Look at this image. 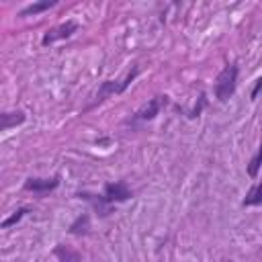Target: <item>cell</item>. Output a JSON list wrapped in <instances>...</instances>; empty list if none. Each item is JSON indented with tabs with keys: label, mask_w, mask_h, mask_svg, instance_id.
<instances>
[{
	"label": "cell",
	"mask_w": 262,
	"mask_h": 262,
	"mask_svg": "<svg viewBox=\"0 0 262 262\" xmlns=\"http://www.w3.org/2000/svg\"><path fill=\"white\" fill-rule=\"evenodd\" d=\"M235 86H237V66L235 63H229L217 76V82H215V94H217V98L221 102L229 100V96H233V92H235Z\"/></svg>",
	"instance_id": "cell-1"
},
{
	"label": "cell",
	"mask_w": 262,
	"mask_h": 262,
	"mask_svg": "<svg viewBox=\"0 0 262 262\" xmlns=\"http://www.w3.org/2000/svg\"><path fill=\"white\" fill-rule=\"evenodd\" d=\"M76 31H78V23L66 20V23H61L59 27H55V29H51V31H47V33L43 35V45H51V43H55V41H59V39H68V37H72Z\"/></svg>",
	"instance_id": "cell-2"
},
{
	"label": "cell",
	"mask_w": 262,
	"mask_h": 262,
	"mask_svg": "<svg viewBox=\"0 0 262 262\" xmlns=\"http://www.w3.org/2000/svg\"><path fill=\"white\" fill-rule=\"evenodd\" d=\"M104 199L106 203H121V201H127L131 199V190L125 182H108L104 184Z\"/></svg>",
	"instance_id": "cell-3"
},
{
	"label": "cell",
	"mask_w": 262,
	"mask_h": 262,
	"mask_svg": "<svg viewBox=\"0 0 262 262\" xmlns=\"http://www.w3.org/2000/svg\"><path fill=\"white\" fill-rule=\"evenodd\" d=\"M59 184V176L53 178H27L25 180V190H33V192H49L53 188H57Z\"/></svg>",
	"instance_id": "cell-4"
},
{
	"label": "cell",
	"mask_w": 262,
	"mask_h": 262,
	"mask_svg": "<svg viewBox=\"0 0 262 262\" xmlns=\"http://www.w3.org/2000/svg\"><path fill=\"white\" fill-rule=\"evenodd\" d=\"M162 96H156V98H151L147 104H143L137 113H135V119H139V121H149V119H154L158 113H160V106H162V100H160Z\"/></svg>",
	"instance_id": "cell-5"
},
{
	"label": "cell",
	"mask_w": 262,
	"mask_h": 262,
	"mask_svg": "<svg viewBox=\"0 0 262 262\" xmlns=\"http://www.w3.org/2000/svg\"><path fill=\"white\" fill-rule=\"evenodd\" d=\"M23 121H25V113H20V111H16V113H2L0 115V129L6 131L10 127H14V125H20Z\"/></svg>",
	"instance_id": "cell-6"
},
{
	"label": "cell",
	"mask_w": 262,
	"mask_h": 262,
	"mask_svg": "<svg viewBox=\"0 0 262 262\" xmlns=\"http://www.w3.org/2000/svg\"><path fill=\"white\" fill-rule=\"evenodd\" d=\"M55 256H57L61 262H82L80 254H78L76 250H72V248L63 246V244H59V246L55 248Z\"/></svg>",
	"instance_id": "cell-7"
},
{
	"label": "cell",
	"mask_w": 262,
	"mask_h": 262,
	"mask_svg": "<svg viewBox=\"0 0 262 262\" xmlns=\"http://www.w3.org/2000/svg\"><path fill=\"white\" fill-rule=\"evenodd\" d=\"M51 6H55V0H43V2H35V4H29V6H25V8L20 10V16L39 14V12H43V10L51 8Z\"/></svg>",
	"instance_id": "cell-8"
},
{
	"label": "cell",
	"mask_w": 262,
	"mask_h": 262,
	"mask_svg": "<svg viewBox=\"0 0 262 262\" xmlns=\"http://www.w3.org/2000/svg\"><path fill=\"white\" fill-rule=\"evenodd\" d=\"M88 229H90V217L84 213V215H80L72 225H70V233H74V235H84V233H88Z\"/></svg>",
	"instance_id": "cell-9"
},
{
	"label": "cell",
	"mask_w": 262,
	"mask_h": 262,
	"mask_svg": "<svg viewBox=\"0 0 262 262\" xmlns=\"http://www.w3.org/2000/svg\"><path fill=\"white\" fill-rule=\"evenodd\" d=\"M250 205H262V182L256 184L244 199V207H250Z\"/></svg>",
	"instance_id": "cell-10"
},
{
	"label": "cell",
	"mask_w": 262,
	"mask_h": 262,
	"mask_svg": "<svg viewBox=\"0 0 262 262\" xmlns=\"http://www.w3.org/2000/svg\"><path fill=\"white\" fill-rule=\"evenodd\" d=\"M260 166H262V143H260V147H258L256 156H254V158L250 160V164H248V174H250L252 178H256V176H258Z\"/></svg>",
	"instance_id": "cell-11"
},
{
	"label": "cell",
	"mask_w": 262,
	"mask_h": 262,
	"mask_svg": "<svg viewBox=\"0 0 262 262\" xmlns=\"http://www.w3.org/2000/svg\"><path fill=\"white\" fill-rule=\"evenodd\" d=\"M25 213H29V209H27V207H23V209L14 211V215H10L8 219H4V221H2V227L6 229V227H10V225H14L16 221H20V219H23V215H25Z\"/></svg>",
	"instance_id": "cell-12"
},
{
	"label": "cell",
	"mask_w": 262,
	"mask_h": 262,
	"mask_svg": "<svg viewBox=\"0 0 262 262\" xmlns=\"http://www.w3.org/2000/svg\"><path fill=\"white\" fill-rule=\"evenodd\" d=\"M260 92H262V76L256 80V84H254V88H252V92H250V98L254 100V98H256Z\"/></svg>",
	"instance_id": "cell-13"
},
{
	"label": "cell",
	"mask_w": 262,
	"mask_h": 262,
	"mask_svg": "<svg viewBox=\"0 0 262 262\" xmlns=\"http://www.w3.org/2000/svg\"><path fill=\"white\" fill-rule=\"evenodd\" d=\"M229 262H231V260H229Z\"/></svg>",
	"instance_id": "cell-14"
}]
</instances>
